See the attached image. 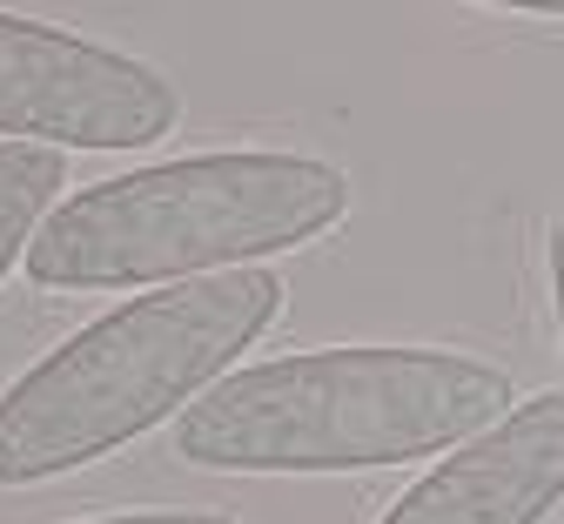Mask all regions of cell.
<instances>
[{
	"label": "cell",
	"instance_id": "277c9868",
	"mask_svg": "<svg viewBox=\"0 0 564 524\" xmlns=\"http://www.w3.org/2000/svg\"><path fill=\"white\" fill-rule=\"evenodd\" d=\"M175 121L182 95L149 61L47 21L0 14V135L8 141L115 156V148H149L175 135Z\"/></svg>",
	"mask_w": 564,
	"mask_h": 524
},
{
	"label": "cell",
	"instance_id": "8992f818",
	"mask_svg": "<svg viewBox=\"0 0 564 524\" xmlns=\"http://www.w3.org/2000/svg\"><path fill=\"white\" fill-rule=\"evenodd\" d=\"M67 189V156L34 141H0V276L28 263L41 222L54 215V195Z\"/></svg>",
	"mask_w": 564,
	"mask_h": 524
},
{
	"label": "cell",
	"instance_id": "6da1fadb",
	"mask_svg": "<svg viewBox=\"0 0 564 524\" xmlns=\"http://www.w3.org/2000/svg\"><path fill=\"white\" fill-rule=\"evenodd\" d=\"M511 377L431 343H343L249 363L175 417V458L195 471H377L464 451L505 424Z\"/></svg>",
	"mask_w": 564,
	"mask_h": 524
},
{
	"label": "cell",
	"instance_id": "3957f363",
	"mask_svg": "<svg viewBox=\"0 0 564 524\" xmlns=\"http://www.w3.org/2000/svg\"><path fill=\"white\" fill-rule=\"evenodd\" d=\"M349 215L343 169L316 156H182L75 189L28 249L41 289H175L303 249Z\"/></svg>",
	"mask_w": 564,
	"mask_h": 524
},
{
	"label": "cell",
	"instance_id": "ba28073f",
	"mask_svg": "<svg viewBox=\"0 0 564 524\" xmlns=\"http://www.w3.org/2000/svg\"><path fill=\"white\" fill-rule=\"evenodd\" d=\"M544 263H551V303H557V336H564V208L551 215V236H544Z\"/></svg>",
	"mask_w": 564,
	"mask_h": 524
},
{
	"label": "cell",
	"instance_id": "5b68a950",
	"mask_svg": "<svg viewBox=\"0 0 564 524\" xmlns=\"http://www.w3.org/2000/svg\"><path fill=\"white\" fill-rule=\"evenodd\" d=\"M564 498V391L524 397L505 424L423 471L377 524H544Z\"/></svg>",
	"mask_w": 564,
	"mask_h": 524
},
{
	"label": "cell",
	"instance_id": "7a4b0ae2",
	"mask_svg": "<svg viewBox=\"0 0 564 524\" xmlns=\"http://www.w3.org/2000/svg\"><path fill=\"white\" fill-rule=\"evenodd\" d=\"M282 276L229 269L128 296L0 391V484H47L182 417L282 317Z\"/></svg>",
	"mask_w": 564,
	"mask_h": 524
},
{
	"label": "cell",
	"instance_id": "52a82bcc",
	"mask_svg": "<svg viewBox=\"0 0 564 524\" xmlns=\"http://www.w3.org/2000/svg\"><path fill=\"white\" fill-rule=\"evenodd\" d=\"M88 524H236L229 511H115V517H88Z\"/></svg>",
	"mask_w": 564,
	"mask_h": 524
}]
</instances>
